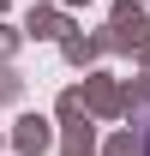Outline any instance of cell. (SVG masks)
Here are the masks:
<instances>
[{
  "mask_svg": "<svg viewBox=\"0 0 150 156\" xmlns=\"http://www.w3.org/2000/svg\"><path fill=\"white\" fill-rule=\"evenodd\" d=\"M144 156H150V132H144Z\"/></svg>",
  "mask_w": 150,
  "mask_h": 156,
  "instance_id": "1",
  "label": "cell"
}]
</instances>
